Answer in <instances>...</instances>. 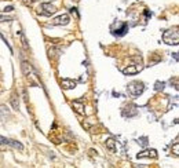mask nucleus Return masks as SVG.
Here are the masks:
<instances>
[{"instance_id":"f257e3e1","label":"nucleus","mask_w":179,"mask_h":168,"mask_svg":"<svg viewBox=\"0 0 179 168\" xmlns=\"http://www.w3.org/2000/svg\"><path fill=\"white\" fill-rule=\"evenodd\" d=\"M163 41L171 46H178L179 44V32L178 28H171L163 33Z\"/></svg>"},{"instance_id":"f03ea898","label":"nucleus","mask_w":179,"mask_h":168,"mask_svg":"<svg viewBox=\"0 0 179 168\" xmlns=\"http://www.w3.org/2000/svg\"><path fill=\"white\" fill-rule=\"evenodd\" d=\"M127 88H128V93H130L131 95L138 97V95H141V94L145 91V84H143L142 81H132V83L128 84Z\"/></svg>"},{"instance_id":"7ed1b4c3","label":"nucleus","mask_w":179,"mask_h":168,"mask_svg":"<svg viewBox=\"0 0 179 168\" xmlns=\"http://www.w3.org/2000/svg\"><path fill=\"white\" fill-rule=\"evenodd\" d=\"M54 13H56V7L50 4V3H43L40 6V10H37L39 15H46V17H48V15H51Z\"/></svg>"},{"instance_id":"20e7f679","label":"nucleus","mask_w":179,"mask_h":168,"mask_svg":"<svg viewBox=\"0 0 179 168\" xmlns=\"http://www.w3.org/2000/svg\"><path fill=\"white\" fill-rule=\"evenodd\" d=\"M157 150L156 149H146L143 150V152H141V153H138V158H157Z\"/></svg>"},{"instance_id":"39448f33","label":"nucleus","mask_w":179,"mask_h":168,"mask_svg":"<svg viewBox=\"0 0 179 168\" xmlns=\"http://www.w3.org/2000/svg\"><path fill=\"white\" fill-rule=\"evenodd\" d=\"M70 18H69L68 14H62L59 17H56L55 19H52V25H56V26H61V25H68Z\"/></svg>"},{"instance_id":"423d86ee","label":"nucleus","mask_w":179,"mask_h":168,"mask_svg":"<svg viewBox=\"0 0 179 168\" xmlns=\"http://www.w3.org/2000/svg\"><path fill=\"white\" fill-rule=\"evenodd\" d=\"M0 141H3L1 143L10 145V146L15 148V149H18V150H24V146H22V143L17 142V141H14V139H8V138H3V137H0Z\"/></svg>"},{"instance_id":"0eeeda50","label":"nucleus","mask_w":179,"mask_h":168,"mask_svg":"<svg viewBox=\"0 0 179 168\" xmlns=\"http://www.w3.org/2000/svg\"><path fill=\"white\" fill-rule=\"evenodd\" d=\"M61 86H62V88H65V90H72V88H74L77 86V81L72 80V79H62Z\"/></svg>"},{"instance_id":"6e6552de","label":"nucleus","mask_w":179,"mask_h":168,"mask_svg":"<svg viewBox=\"0 0 179 168\" xmlns=\"http://www.w3.org/2000/svg\"><path fill=\"white\" fill-rule=\"evenodd\" d=\"M136 114H138V110L135 109V106H134V105L127 106V107L123 110V116H124V117H132V116H136Z\"/></svg>"},{"instance_id":"1a4fd4ad","label":"nucleus","mask_w":179,"mask_h":168,"mask_svg":"<svg viewBox=\"0 0 179 168\" xmlns=\"http://www.w3.org/2000/svg\"><path fill=\"white\" fill-rule=\"evenodd\" d=\"M141 70V66L138 68V66H135V65H131V66H128V68L123 69V73L125 76H130V75H136L138 72Z\"/></svg>"},{"instance_id":"9d476101","label":"nucleus","mask_w":179,"mask_h":168,"mask_svg":"<svg viewBox=\"0 0 179 168\" xmlns=\"http://www.w3.org/2000/svg\"><path fill=\"white\" fill-rule=\"evenodd\" d=\"M72 106H73V109L79 113V114H84V103H83L81 101H73V102H72Z\"/></svg>"},{"instance_id":"9b49d317","label":"nucleus","mask_w":179,"mask_h":168,"mask_svg":"<svg viewBox=\"0 0 179 168\" xmlns=\"http://www.w3.org/2000/svg\"><path fill=\"white\" fill-rule=\"evenodd\" d=\"M21 68H22V73H24L25 76H31V73H32L31 63L26 62V61H24V62H22V65H21Z\"/></svg>"},{"instance_id":"f8f14e48","label":"nucleus","mask_w":179,"mask_h":168,"mask_svg":"<svg viewBox=\"0 0 179 168\" xmlns=\"http://www.w3.org/2000/svg\"><path fill=\"white\" fill-rule=\"evenodd\" d=\"M127 32H128V25L127 24H121V28L116 29V31L113 32V35H116V36H124Z\"/></svg>"},{"instance_id":"ddd939ff","label":"nucleus","mask_w":179,"mask_h":168,"mask_svg":"<svg viewBox=\"0 0 179 168\" xmlns=\"http://www.w3.org/2000/svg\"><path fill=\"white\" fill-rule=\"evenodd\" d=\"M105 145H106V148L110 150V152H116V142H114V139L113 138H109V139H106V142H105Z\"/></svg>"},{"instance_id":"4468645a","label":"nucleus","mask_w":179,"mask_h":168,"mask_svg":"<svg viewBox=\"0 0 179 168\" xmlns=\"http://www.w3.org/2000/svg\"><path fill=\"white\" fill-rule=\"evenodd\" d=\"M59 52H61V51L58 50V48H50V50H48V55H50V58L56 59V58L59 56Z\"/></svg>"},{"instance_id":"2eb2a0df","label":"nucleus","mask_w":179,"mask_h":168,"mask_svg":"<svg viewBox=\"0 0 179 168\" xmlns=\"http://www.w3.org/2000/svg\"><path fill=\"white\" fill-rule=\"evenodd\" d=\"M10 102H11L12 107H14L15 110H18V109H19V103H18V101H17V95H15V94H12V95H11V99H10Z\"/></svg>"},{"instance_id":"dca6fc26","label":"nucleus","mask_w":179,"mask_h":168,"mask_svg":"<svg viewBox=\"0 0 179 168\" xmlns=\"http://www.w3.org/2000/svg\"><path fill=\"white\" fill-rule=\"evenodd\" d=\"M164 86H165V84H164L163 81H156L154 90L156 91H163V90H164Z\"/></svg>"},{"instance_id":"f3484780","label":"nucleus","mask_w":179,"mask_h":168,"mask_svg":"<svg viewBox=\"0 0 179 168\" xmlns=\"http://www.w3.org/2000/svg\"><path fill=\"white\" fill-rule=\"evenodd\" d=\"M172 152H174V154H175V156H179V143H178V139H175V143H174Z\"/></svg>"},{"instance_id":"a211bd4d","label":"nucleus","mask_w":179,"mask_h":168,"mask_svg":"<svg viewBox=\"0 0 179 168\" xmlns=\"http://www.w3.org/2000/svg\"><path fill=\"white\" fill-rule=\"evenodd\" d=\"M10 22V21H12L11 17H7V15H0V22Z\"/></svg>"},{"instance_id":"6ab92c4d","label":"nucleus","mask_w":179,"mask_h":168,"mask_svg":"<svg viewBox=\"0 0 179 168\" xmlns=\"http://www.w3.org/2000/svg\"><path fill=\"white\" fill-rule=\"evenodd\" d=\"M21 40H22V46H24V48L25 50H28L29 47H28V43H26V39H25L24 35H21Z\"/></svg>"},{"instance_id":"aec40b11","label":"nucleus","mask_w":179,"mask_h":168,"mask_svg":"<svg viewBox=\"0 0 179 168\" xmlns=\"http://www.w3.org/2000/svg\"><path fill=\"white\" fill-rule=\"evenodd\" d=\"M146 141H148V138H141V139L138 141V143H141L142 146H146V145H148V142H146Z\"/></svg>"},{"instance_id":"412c9836","label":"nucleus","mask_w":179,"mask_h":168,"mask_svg":"<svg viewBox=\"0 0 179 168\" xmlns=\"http://www.w3.org/2000/svg\"><path fill=\"white\" fill-rule=\"evenodd\" d=\"M22 3H24L25 6H32V4H33V0H22Z\"/></svg>"},{"instance_id":"4be33fe9","label":"nucleus","mask_w":179,"mask_h":168,"mask_svg":"<svg viewBox=\"0 0 179 168\" xmlns=\"http://www.w3.org/2000/svg\"><path fill=\"white\" fill-rule=\"evenodd\" d=\"M70 13L72 14H74V17H76V18H79V14H77V8H70Z\"/></svg>"},{"instance_id":"5701e85b","label":"nucleus","mask_w":179,"mask_h":168,"mask_svg":"<svg viewBox=\"0 0 179 168\" xmlns=\"http://www.w3.org/2000/svg\"><path fill=\"white\" fill-rule=\"evenodd\" d=\"M12 10H14V7H12V6H8V7H6L3 11H4V13H11Z\"/></svg>"},{"instance_id":"b1692460","label":"nucleus","mask_w":179,"mask_h":168,"mask_svg":"<svg viewBox=\"0 0 179 168\" xmlns=\"http://www.w3.org/2000/svg\"><path fill=\"white\" fill-rule=\"evenodd\" d=\"M4 149H6V148H4V146L1 145V142H0V150H4Z\"/></svg>"}]
</instances>
